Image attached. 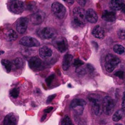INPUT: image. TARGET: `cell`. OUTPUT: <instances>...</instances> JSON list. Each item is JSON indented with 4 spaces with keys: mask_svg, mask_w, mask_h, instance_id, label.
I'll return each mask as SVG.
<instances>
[{
    "mask_svg": "<svg viewBox=\"0 0 125 125\" xmlns=\"http://www.w3.org/2000/svg\"><path fill=\"white\" fill-rule=\"evenodd\" d=\"M17 37H18V35L13 29H10L7 31L6 34V40L9 42L15 41L17 39Z\"/></svg>",
    "mask_w": 125,
    "mask_h": 125,
    "instance_id": "21",
    "label": "cell"
},
{
    "mask_svg": "<svg viewBox=\"0 0 125 125\" xmlns=\"http://www.w3.org/2000/svg\"><path fill=\"white\" fill-rule=\"evenodd\" d=\"M1 63H2V65H3V67H4L6 72H8V73L11 72V70L13 68V65H12V63L11 61H8V60H2V61H1Z\"/></svg>",
    "mask_w": 125,
    "mask_h": 125,
    "instance_id": "23",
    "label": "cell"
},
{
    "mask_svg": "<svg viewBox=\"0 0 125 125\" xmlns=\"http://www.w3.org/2000/svg\"><path fill=\"white\" fill-rule=\"evenodd\" d=\"M74 1H65V2H67V3L69 4H72L74 3Z\"/></svg>",
    "mask_w": 125,
    "mask_h": 125,
    "instance_id": "38",
    "label": "cell"
},
{
    "mask_svg": "<svg viewBox=\"0 0 125 125\" xmlns=\"http://www.w3.org/2000/svg\"><path fill=\"white\" fill-rule=\"evenodd\" d=\"M123 110H118V111H116V112H115V114H113L112 117V120L114 122H118L120 121L121 118L123 117Z\"/></svg>",
    "mask_w": 125,
    "mask_h": 125,
    "instance_id": "24",
    "label": "cell"
},
{
    "mask_svg": "<svg viewBox=\"0 0 125 125\" xmlns=\"http://www.w3.org/2000/svg\"><path fill=\"white\" fill-rule=\"evenodd\" d=\"M87 68H88V71H89L90 73H92V72H93V71H94V67H93V66H92L91 64L87 65Z\"/></svg>",
    "mask_w": 125,
    "mask_h": 125,
    "instance_id": "36",
    "label": "cell"
},
{
    "mask_svg": "<svg viewBox=\"0 0 125 125\" xmlns=\"http://www.w3.org/2000/svg\"><path fill=\"white\" fill-rule=\"evenodd\" d=\"M17 117L13 113L7 114L4 120V125H17Z\"/></svg>",
    "mask_w": 125,
    "mask_h": 125,
    "instance_id": "17",
    "label": "cell"
},
{
    "mask_svg": "<svg viewBox=\"0 0 125 125\" xmlns=\"http://www.w3.org/2000/svg\"><path fill=\"white\" fill-rule=\"evenodd\" d=\"M113 51L115 53L121 55L125 52V48L120 45H115L113 46Z\"/></svg>",
    "mask_w": 125,
    "mask_h": 125,
    "instance_id": "25",
    "label": "cell"
},
{
    "mask_svg": "<svg viewBox=\"0 0 125 125\" xmlns=\"http://www.w3.org/2000/svg\"><path fill=\"white\" fill-rule=\"evenodd\" d=\"M8 9L13 13H22L25 9L24 2L21 1H10L8 2Z\"/></svg>",
    "mask_w": 125,
    "mask_h": 125,
    "instance_id": "6",
    "label": "cell"
},
{
    "mask_svg": "<svg viewBox=\"0 0 125 125\" xmlns=\"http://www.w3.org/2000/svg\"><path fill=\"white\" fill-rule=\"evenodd\" d=\"M76 72L78 74H83V73H85V71L83 68H77V70H76Z\"/></svg>",
    "mask_w": 125,
    "mask_h": 125,
    "instance_id": "33",
    "label": "cell"
},
{
    "mask_svg": "<svg viewBox=\"0 0 125 125\" xmlns=\"http://www.w3.org/2000/svg\"><path fill=\"white\" fill-rule=\"evenodd\" d=\"M86 20L91 23H96L98 20V17L95 11L92 9H89L85 13Z\"/></svg>",
    "mask_w": 125,
    "mask_h": 125,
    "instance_id": "15",
    "label": "cell"
},
{
    "mask_svg": "<svg viewBox=\"0 0 125 125\" xmlns=\"http://www.w3.org/2000/svg\"><path fill=\"white\" fill-rule=\"evenodd\" d=\"M86 104L87 103L83 99H75L71 102L70 109L75 116H80L83 114Z\"/></svg>",
    "mask_w": 125,
    "mask_h": 125,
    "instance_id": "3",
    "label": "cell"
},
{
    "mask_svg": "<svg viewBox=\"0 0 125 125\" xmlns=\"http://www.w3.org/2000/svg\"><path fill=\"white\" fill-rule=\"evenodd\" d=\"M28 24V18L26 17H21L17 20L16 29L20 34H23L26 31Z\"/></svg>",
    "mask_w": 125,
    "mask_h": 125,
    "instance_id": "11",
    "label": "cell"
},
{
    "mask_svg": "<svg viewBox=\"0 0 125 125\" xmlns=\"http://www.w3.org/2000/svg\"><path fill=\"white\" fill-rule=\"evenodd\" d=\"M92 34L94 37L97 38V39H103L104 37V30L100 26L97 25L93 28V31H92Z\"/></svg>",
    "mask_w": 125,
    "mask_h": 125,
    "instance_id": "20",
    "label": "cell"
},
{
    "mask_svg": "<svg viewBox=\"0 0 125 125\" xmlns=\"http://www.w3.org/2000/svg\"><path fill=\"white\" fill-rule=\"evenodd\" d=\"M73 60V56L71 54H66L64 56L62 62V68L64 70H67L71 65Z\"/></svg>",
    "mask_w": 125,
    "mask_h": 125,
    "instance_id": "18",
    "label": "cell"
},
{
    "mask_svg": "<svg viewBox=\"0 0 125 125\" xmlns=\"http://www.w3.org/2000/svg\"><path fill=\"white\" fill-rule=\"evenodd\" d=\"M52 110H53V107H48V108L45 109L44 111V114L47 115V114L50 113V112H51Z\"/></svg>",
    "mask_w": 125,
    "mask_h": 125,
    "instance_id": "34",
    "label": "cell"
},
{
    "mask_svg": "<svg viewBox=\"0 0 125 125\" xmlns=\"http://www.w3.org/2000/svg\"><path fill=\"white\" fill-rule=\"evenodd\" d=\"M53 45L60 52H65L67 49V41L64 38L61 37L54 39L53 41Z\"/></svg>",
    "mask_w": 125,
    "mask_h": 125,
    "instance_id": "10",
    "label": "cell"
},
{
    "mask_svg": "<svg viewBox=\"0 0 125 125\" xmlns=\"http://www.w3.org/2000/svg\"><path fill=\"white\" fill-rule=\"evenodd\" d=\"M121 107L123 109H125V92L123 93L122 99V103H121Z\"/></svg>",
    "mask_w": 125,
    "mask_h": 125,
    "instance_id": "32",
    "label": "cell"
},
{
    "mask_svg": "<svg viewBox=\"0 0 125 125\" xmlns=\"http://www.w3.org/2000/svg\"><path fill=\"white\" fill-rule=\"evenodd\" d=\"M77 2H78V4H79L80 6H84L85 5L86 2H87V1H83V0H80V1H77Z\"/></svg>",
    "mask_w": 125,
    "mask_h": 125,
    "instance_id": "37",
    "label": "cell"
},
{
    "mask_svg": "<svg viewBox=\"0 0 125 125\" xmlns=\"http://www.w3.org/2000/svg\"><path fill=\"white\" fill-rule=\"evenodd\" d=\"M115 103L114 100L109 96H105L102 102V109L107 115H110L113 114L115 109Z\"/></svg>",
    "mask_w": 125,
    "mask_h": 125,
    "instance_id": "5",
    "label": "cell"
},
{
    "mask_svg": "<svg viewBox=\"0 0 125 125\" xmlns=\"http://www.w3.org/2000/svg\"><path fill=\"white\" fill-rule=\"evenodd\" d=\"M110 7L116 10H121L125 13V2L121 0H112L110 2Z\"/></svg>",
    "mask_w": 125,
    "mask_h": 125,
    "instance_id": "13",
    "label": "cell"
},
{
    "mask_svg": "<svg viewBox=\"0 0 125 125\" xmlns=\"http://www.w3.org/2000/svg\"><path fill=\"white\" fill-rule=\"evenodd\" d=\"M120 59L116 56L112 54H108L105 59V68L107 72L112 73L116 66L120 63Z\"/></svg>",
    "mask_w": 125,
    "mask_h": 125,
    "instance_id": "4",
    "label": "cell"
},
{
    "mask_svg": "<svg viewBox=\"0 0 125 125\" xmlns=\"http://www.w3.org/2000/svg\"><path fill=\"white\" fill-rule=\"evenodd\" d=\"M102 18L105 21L113 22L116 20V14L113 11L104 10L102 15Z\"/></svg>",
    "mask_w": 125,
    "mask_h": 125,
    "instance_id": "16",
    "label": "cell"
},
{
    "mask_svg": "<svg viewBox=\"0 0 125 125\" xmlns=\"http://www.w3.org/2000/svg\"><path fill=\"white\" fill-rule=\"evenodd\" d=\"M53 54V52L51 49L48 46H44L39 50V55L43 59H47L51 57Z\"/></svg>",
    "mask_w": 125,
    "mask_h": 125,
    "instance_id": "19",
    "label": "cell"
},
{
    "mask_svg": "<svg viewBox=\"0 0 125 125\" xmlns=\"http://www.w3.org/2000/svg\"><path fill=\"white\" fill-rule=\"evenodd\" d=\"M115 75L120 79H123L125 78V72L123 71H118L115 73Z\"/></svg>",
    "mask_w": 125,
    "mask_h": 125,
    "instance_id": "30",
    "label": "cell"
},
{
    "mask_svg": "<svg viewBox=\"0 0 125 125\" xmlns=\"http://www.w3.org/2000/svg\"><path fill=\"white\" fill-rule=\"evenodd\" d=\"M12 63L13 65V67H15L17 69H20V68H23V66H24L25 62L22 58L17 57L12 61Z\"/></svg>",
    "mask_w": 125,
    "mask_h": 125,
    "instance_id": "22",
    "label": "cell"
},
{
    "mask_svg": "<svg viewBox=\"0 0 125 125\" xmlns=\"http://www.w3.org/2000/svg\"><path fill=\"white\" fill-rule=\"evenodd\" d=\"M55 32L52 28L45 27L40 31V35L44 39H50L54 37Z\"/></svg>",
    "mask_w": 125,
    "mask_h": 125,
    "instance_id": "14",
    "label": "cell"
},
{
    "mask_svg": "<svg viewBox=\"0 0 125 125\" xmlns=\"http://www.w3.org/2000/svg\"><path fill=\"white\" fill-rule=\"evenodd\" d=\"M61 125H74L72 123V121H71V118H69V117L67 115L65 116L64 117L63 120H62Z\"/></svg>",
    "mask_w": 125,
    "mask_h": 125,
    "instance_id": "27",
    "label": "cell"
},
{
    "mask_svg": "<svg viewBox=\"0 0 125 125\" xmlns=\"http://www.w3.org/2000/svg\"><path fill=\"white\" fill-rule=\"evenodd\" d=\"M19 89L18 88H13L10 92V95L13 98H17L19 95Z\"/></svg>",
    "mask_w": 125,
    "mask_h": 125,
    "instance_id": "26",
    "label": "cell"
},
{
    "mask_svg": "<svg viewBox=\"0 0 125 125\" xmlns=\"http://www.w3.org/2000/svg\"><path fill=\"white\" fill-rule=\"evenodd\" d=\"M55 96H56V95H55H55H51V96H49V97L48 98L47 100V103H49L51 102V101H52V100L55 98Z\"/></svg>",
    "mask_w": 125,
    "mask_h": 125,
    "instance_id": "35",
    "label": "cell"
},
{
    "mask_svg": "<svg viewBox=\"0 0 125 125\" xmlns=\"http://www.w3.org/2000/svg\"><path fill=\"white\" fill-rule=\"evenodd\" d=\"M115 125H121V124H119V123H118V124H116Z\"/></svg>",
    "mask_w": 125,
    "mask_h": 125,
    "instance_id": "40",
    "label": "cell"
},
{
    "mask_svg": "<svg viewBox=\"0 0 125 125\" xmlns=\"http://www.w3.org/2000/svg\"><path fill=\"white\" fill-rule=\"evenodd\" d=\"M29 68L34 71H38L42 69L43 67V63L41 60L36 57L31 58L29 61Z\"/></svg>",
    "mask_w": 125,
    "mask_h": 125,
    "instance_id": "12",
    "label": "cell"
},
{
    "mask_svg": "<svg viewBox=\"0 0 125 125\" xmlns=\"http://www.w3.org/2000/svg\"><path fill=\"white\" fill-rule=\"evenodd\" d=\"M118 36L121 40H125V29H119L118 31Z\"/></svg>",
    "mask_w": 125,
    "mask_h": 125,
    "instance_id": "28",
    "label": "cell"
},
{
    "mask_svg": "<svg viewBox=\"0 0 125 125\" xmlns=\"http://www.w3.org/2000/svg\"><path fill=\"white\" fill-rule=\"evenodd\" d=\"M83 64V62H82V61H80L78 59H76L74 60V65L77 68H78V67H81L82 65Z\"/></svg>",
    "mask_w": 125,
    "mask_h": 125,
    "instance_id": "29",
    "label": "cell"
},
{
    "mask_svg": "<svg viewBox=\"0 0 125 125\" xmlns=\"http://www.w3.org/2000/svg\"><path fill=\"white\" fill-rule=\"evenodd\" d=\"M92 107V111L95 115L99 116L102 113V101L100 96L96 94H91L88 96Z\"/></svg>",
    "mask_w": 125,
    "mask_h": 125,
    "instance_id": "2",
    "label": "cell"
},
{
    "mask_svg": "<svg viewBox=\"0 0 125 125\" xmlns=\"http://www.w3.org/2000/svg\"><path fill=\"white\" fill-rule=\"evenodd\" d=\"M53 78H54V74H51V75H50V76H49L47 78L46 80H45V82H46V83L48 85H50V84H51V82H52V81L53 80Z\"/></svg>",
    "mask_w": 125,
    "mask_h": 125,
    "instance_id": "31",
    "label": "cell"
},
{
    "mask_svg": "<svg viewBox=\"0 0 125 125\" xmlns=\"http://www.w3.org/2000/svg\"><path fill=\"white\" fill-rule=\"evenodd\" d=\"M45 17V12L42 10H38L31 15L28 20H29L31 23L34 25H38L44 21Z\"/></svg>",
    "mask_w": 125,
    "mask_h": 125,
    "instance_id": "9",
    "label": "cell"
},
{
    "mask_svg": "<svg viewBox=\"0 0 125 125\" xmlns=\"http://www.w3.org/2000/svg\"><path fill=\"white\" fill-rule=\"evenodd\" d=\"M85 12L80 7H76L73 10V21L75 25L83 27L86 23Z\"/></svg>",
    "mask_w": 125,
    "mask_h": 125,
    "instance_id": "1",
    "label": "cell"
},
{
    "mask_svg": "<svg viewBox=\"0 0 125 125\" xmlns=\"http://www.w3.org/2000/svg\"><path fill=\"white\" fill-rule=\"evenodd\" d=\"M3 53H4V51H1V50H0V56H1V55L2 54H3Z\"/></svg>",
    "mask_w": 125,
    "mask_h": 125,
    "instance_id": "39",
    "label": "cell"
},
{
    "mask_svg": "<svg viewBox=\"0 0 125 125\" xmlns=\"http://www.w3.org/2000/svg\"><path fill=\"white\" fill-rule=\"evenodd\" d=\"M19 43L26 47H37L40 45V42L36 38L29 36H25L20 40Z\"/></svg>",
    "mask_w": 125,
    "mask_h": 125,
    "instance_id": "8",
    "label": "cell"
},
{
    "mask_svg": "<svg viewBox=\"0 0 125 125\" xmlns=\"http://www.w3.org/2000/svg\"><path fill=\"white\" fill-rule=\"evenodd\" d=\"M51 10L55 16L62 19L66 14V9L62 4L59 2H55L51 4Z\"/></svg>",
    "mask_w": 125,
    "mask_h": 125,
    "instance_id": "7",
    "label": "cell"
}]
</instances>
